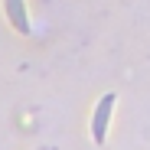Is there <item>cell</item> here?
<instances>
[{"mask_svg":"<svg viewBox=\"0 0 150 150\" xmlns=\"http://www.w3.org/2000/svg\"><path fill=\"white\" fill-rule=\"evenodd\" d=\"M7 16L16 26V33H30V20H26V7L23 0H7Z\"/></svg>","mask_w":150,"mask_h":150,"instance_id":"obj_2","label":"cell"},{"mask_svg":"<svg viewBox=\"0 0 150 150\" xmlns=\"http://www.w3.org/2000/svg\"><path fill=\"white\" fill-rule=\"evenodd\" d=\"M114 105H117V95L108 91L101 101H98L95 114H91V140H95L98 147H101L105 137H108V124H111V111H114Z\"/></svg>","mask_w":150,"mask_h":150,"instance_id":"obj_1","label":"cell"}]
</instances>
